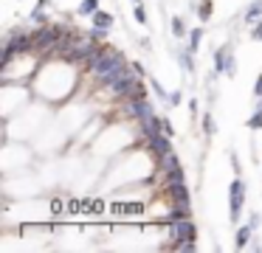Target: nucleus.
<instances>
[{
	"mask_svg": "<svg viewBox=\"0 0 262 253\" xmlns=\"http://www.w3.org/2000/svg\"><path fill=\"white\" fill-rule=\"evenodd\" d=\"M127 67L130 65L124 62V56H121L119 51H102V54L91 62V73L99 79V82H104V84H107L113 76H119L121 71H127Z\"/></svg>",
	"mask_w": 262,
	"mask_h": 253,
	"instance_id": "1",
	"label": "nucleus"
},
{
	"mask_svg": "<svg viewBox=\"0 0 262 253\" xmlns=\"http://www.w3.org/2000/svg\"><path fill=\"white\" fill-rule=\"evenodd\" d=\"M59 39H62V28L46 26V22H42V26L37 28L34 34H31V42H34V51H40V54H46V51H54V48L59 45Z\"/></svg>",
	"mask_w": 262,
	"mask_h": 253,
	"instance_id": "2",
	"label": "nucleus"
},
{
	"mask_svg": "<svg viewBox=\"0 0 262 253\" xmlns=\"http://www.w3.org/2000/svg\"><path fill=\"white\" fill-rule=\"evenodd\" d=\"M136 76H138V73L133 71V67H127V71H121L119 76L110 79V82H107V90L116 96V99H130L133 87L138 84V79H136Z\"/></svg>",
	"mask_w": 262,
	"mask_h": 253,
	"instance_id": "3",
	"label": "nucleus"
},
{
	"mask_svg": "<svg viewBox=\"0 0 262 253\" xmlns=\"http://www.w3.org/2000/svg\"><path fill=\"white\" fill-rule=\"evenodd\" d=\"M243 205H245V183L237 177L228 186V217H231V222H237L243 217Z\"/></svg>",
	"mask_w": 262,
	"mask_h": 253,
	"instance_id": "4",
	"label": "nucleus"
},
{
	"mask_svg": "<svg viewBox=\"0 0 262 253\" xmlns=\"http://www.w3.org/2000/svg\"><path fill=\"white\" fill-rule=\"evenodd\" d=\"M147 146L155 152V155H169L172 152V141H169V135L164 132V129H152V132L147 135Z\"/></svg>",
	"mask_w": 262,
	"mask_h": 253,
	"instance_id": "5",
	"label": "nucleus"
},
{
	"mask_svg": "<svg viewBox=\"0 0 262 253\" xmlns=\"http://www.w3.org/2000/svg\"><path fill=\"white\" fill-rule=\"evenodd\" d=\"M172 234H175L178 242H181V239H198V228H194V222H192L189 217H186V219H178Z\"/></svg>",
	"mask_w": 262,
	"mask_h": 253,
	"instance_id": "6",
	"label": "nucleus"
},
{
	"mask_svg": "<svg viewBox=\"0 0 262 253\" xmlns=\"http://www.w3.org/2000/svg\"><path fill=\"white\" fill-rule=\"evenodd\" d=\"M158 169L166 174V177H169L172 172H181V160H178L175 152H169V155H161V157H158Z\"/></svg>",
	"mask_w": 262,
	"mask_h": 253,
	"instance_id": "7",
	"label": "nucleus"
},
{
	"mask_svg": "<svg viewBox=\"0 0 262 253\" xmlns=\"http://www.w3.org/2000/svg\"><path fill=\"white\" fill-rule=\"evenodd\" d=\"M116 22V17L110 14V11H96V14L91 17V28H102V31H110Z\"/></svg>",
	"mask_w": 262,
	"mask_h": 253,
	"instance_id": "8",
	"label": "nucleus"
},
{
	"mask_svg": "<svg viewBox=\"0 0 262 253\" xmlns=\"http://www.w3.org/2000/svg\"><path fill=\"white\" fill-rule=\"evenodd\" d=\"M262 20V0H251L248 9H245V22L248 26H254V22Z\"/></svg>",
	"mask_w": 262,
	"mask_h": 253,
	"instance_id": "9",
	"label": "nucleus"
},
{
	"mask_svg": "<svg viewBox=\"0 0 262 253\" xmlns=\"http://www.w3.org/2000/svg\"><path fill=\"white\" fill-rule=\"evenodd\" d=\"M48 0H37V6H34V11H31V22H37V26H42L46 22V17H48Z\"/></svg>",
	"mask_w": 262,
	"mask_h": 253,
	"instance_id": "10",
	"label": "nucleus"
},
{
	"mask_svg": "<svg viewBox=\"0 0 262 253\" xmlns=\"http://www.w3.org/2000/svg\"><path fill=\"white\" fill-rule=\"evenodd\" d=\"M251 234H254V228H251V225H243V228L237 231V239H234V245H237L239 250H243V247L251 242Z\"/></svg>",
	"mask_w": 262,
	"mask_h": 253,
	"instance_id": "11",
	"label": "nucleus"
},
{
	"mask_svg": "<svg viewBox=\"0 0 262 253\" xmlns=\"http://www.w3.org/2000/svg\"><path fill=\"white\" fill-rule=\"evenodd\" d=\"M172 37H175V39H183V37H189V31H186V22H183V17H172Z\"/></svg>",
	"mask_w": 262,
	"mask_h": 253,
	"instance_id": "12",
	"label": "nucleus"
},
{
	"mask_svg": "<svg viewBox=\"0 0 262 253\" xmlns=\"http://www.w3.org/2000/svg\"><path fill=\"white\" fill-rule=\"evenodd\" d=\"M76 11H79L82 17H93V14L99 11V0H82L79 9H76Z\"/></svg>",
	"mask_w": 262,
	"mask_h": 253,
	"instance_id": "13",
	"label": "nucleus"
},
{
	"mask_svg": "<svg viewBox=\"0 0 262 253\" xmlns=\"http://www.w3.org/2000/svg\"><path fill=\"white\" fill-rule=\"evenodd\" d=\"M192 54L194 51H181V54H178V62H181V67L186 73H192L194 71V59H192Z\"/></svg>",
	"mask_w": 262,
	"mask_h": 253,
	"instance_id": "14",
	"label": "nucleus"
},
{
	"mask_svg": "<svg viewBox=\"0 0 262 253\" xmlns=\"http://www.w3.org/2000/svg\"><path fill=\"white\" fill-rule=\"evenodd\" d=\"M248 129H262V99L256 101V110H254V116L248 118Z\"/></svg>",
	"mask_w": 262,
	"mask_h": 253,
	"instance_id": "15",
	"label": "nucleus"
},
{
	"mask_svg": "<svg viewBox=\"0 0 262 253\" xmlns=\"http://www.w3.org/2000/svg\"><path fill=\"white\" fill-rule=\"evenodd\" d=\"M200 42H203V28H194V31H189V51H194V54H198Z\"/></svg>",
	"mask_w": 262,
	"mask_h": 253,
	"instance_id": "16",
	"label": "nucleus"
},
{
	"mask_svg": "<svg viewBox=\"0 0 262 253\" xmlns=\"http://www.w3.org/2000/svg\"><path fill=\"white\" fill-rule=\"evenodd\" d=\"M198 20L200 22H209L211 20V0H203V3L198 6Z\"/></svg>",
	"mask_w": 262,
	"mask_h": 253,
	"instance_id": "17",
	"label": "nucleus"
},
{
	"mask_svg": "<svg viewBox=\"0 0 262 253\" xmlns=\"http://www.w3.org/2000/svg\"><path fill=\"white\" fill-rule=\"evenodd\" d=\"M133 17H136L138 26H147V9H144V3H136V9H133Z\"/></svg>",
	"mask_w": 262,
	"mask_h": 253,
	"instance_id": "18",
	"label": "nucleus"
},
{
	"mask_svg": "<svg viewBox=\"0 0 262 253\" xmlns=\"http://www.w3.org/2000/svg\"><path fill=\"white\" fill-rule=\"evenodd\" d=\"M203 132L209 135V138L217 132V127H214V118H211V112H203Z\"/></svg>",
	"mask_w": 262,
	"mask_h": 253,
	"instance_id": "19",
	"label": "nucleus"
},
{
	"mask_svg": "<svg viewBox=\"0 0 262 253\" xmlns=\"http://www.w3.org/2000/svg\"><path fill=\"white\" fill-rule=\"evenodd\" d=\"M166 101H169V107H181L183 93H181V90H172V93H169V99H166Z\"/></svg>",
	"mask_w": 262,
	"mask_h": 253,
	"instance_id": "20",
	"label": "nucleus"
},
{
	"mask_svg": "<svg viewBox=\"0 0 262 253\" xmlns=\"http://www.w3.org/2000/svg\"><path fill=\"white\" fill-rule=\"evenodd\" d=\"M251 39H254V42H262V20L254 22V28H251Z\"/></svg>",
	"mask_w": 262,
	"mask_h": 253,
	"instance_id": "21",
	"label": "nucleus"
},
{
	"mask_svg": "<svg viewBox=\"0 0 262 253\" xmlns=\"http://www.w3.org/2000/svg\"><path fill=\"white\" fill-rule=\"evenodd\" d=\"M149 84H152V90H155V93H158V99H169V93H166V90H164V87H161V84H158V79H152V82H149Z\"/></svg>",
	"mask_w": 262,
	"mask_h": 253,
	"instance_id": "22",
	"label": "nucleus"
},
{
	"mask_svg": "<svg viewBox=\"0 0 262 253\" xmlns=\"http://www.w3.org/2000/svg\"><path fill=\"white\" fill-rule=\"evenodd\" d=\"M237 73V65H234V56L228 54V62H226V76H234Z\"/></svg>",
	"mask_w": 262,
	"mask_h": 253,
	"instance_id": "23",
	"label": "nucleus"
},
{
	"mask_svg": "<svg viewBox=\"0 0 262 253\" xmlns=\"http://www.w3.org/2000/svg\"><path fill=\"white\" fill-rule=\"evenodd\" d=\"M161 129H164L166 135H172V121L169 118H161Z\"/></svg>",
	"mask_w": 262,
	"mask_h": 253,
	"instance_id": "24",
	"label": "nucleus"
},
{
	"mask_svg": "<svg viewBox=\"0 0 262 253\" xmlns=\"http://www.w3.org/2000/svg\"><path fill=\"white\" fill-rule=\"evenodd\" d=\"M254 96L262 99V76H256V84H254Z\"/></svg>",
	"mask_w": 262,
	"mask_h": 253,
	"instance_id": "25",
	"label": "nucleus"
},
{
	"mask_svg": "<svg viewBox=\"0 0 262 253\" xmlns=\"http://www.w3.org/2000/svg\"><path fill=\"white\" fill-rule=\"evenodd\" d=\"M259 222H262L259 214H251V217H248V225H251V228H259Z\"/></svg>",
	"mask_w": 262,
	"mask_h": 253,
	"instance_id": "26",
	"label": "nucleus"
},
{
	"mask_svg": "<svg viewBox=\"0 0 262 253\" xmlns=\"http://www.w3.org/2000/svg\"><path fill=\"white\" fill-rule=\"evenodd\" d=\"M189 112H192V116H198V101H194V99L189 101Z\"/></svg>",
	"mask_w": 262,
	"mask_h": 253,
	"instance_id": "27",
	"label": "nucleus"
},
{
	"mask_svg": "<svg viewBox=\"0 0 262 253\" xmlns=\"http://www.w3.org/2000/svg\"><path fill=\"white\" fill-rule=\"evenodd\" d=\"M133 3H141V0H133Z\"/></svg>",
	"mask_w": 262,
	"mask_h": 253,
	"instance_id": "28",
	"label": "nucleus"
}]
</instances>
